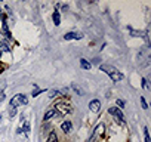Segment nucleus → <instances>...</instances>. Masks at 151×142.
Masks as SVG:
<instances>
[{"instance_id":"1","label":"nucleus","mask_w":151,"mask_h":142,"mask_svg":"<svg viewBox=\"0 0 151 142\" xmlns=\"http://www.w3.org/2000/svg\"><path fill=\"white\" fill-rule=\"evenodd\" d=\"M99 68H101V71H105L113 82H120V80L123 79V74L120 73L119 70H116L114 67H111V65H105V64H104V65H101Z\"/></svg>"},{"instance_id":"2","label":"nucleus","mask_w":151,"mask_h":142,"mask_svg":"<svg viewBox=\"0 0 151 142\" xmlns=\"http://www.w3.org/2000/svg\"><path fill=\"white\" fill-rule=\"evenodd\" d=\"M27 102H28V99H27V96L25 95H15L12 99H11V107H18V105H27Z\"/></svg>"},{"instance_id":"3","label":"nucleus","mask_w":151,"mask_h":142,"mask_svg":"<svg viewBox=\"0 0 151 142\" xmlns=\"http://www.w3.org/2000/svg\"><path fill=\"white\" fill-rule=\"evenodd\" d=\"M108 113H110L111 115H114L120 124H124V115H123V113L120 111V108H117V107H110V108H108Z\"/></svg>"},{"instance_id":"4","label":"nucleus","mask_w":151,"mask_h":142,"mask_svg":"<svg viewBox=\"0 0 151 142\" xmlns=\"http://www.w3.org/2000/svg\"><path fill=\"white\" fill-rule=\"evenodd\" d=\"M104 130H105L104 123H99V124L95 127V130H93V133H92V136L89 138V141H88V142H95V141H96V138H98L99 135H102V133H104Z\"/></svg>"},{"instance_id":"5","label":"nucleus","mask_w":151,"mask_h":142,"mask_svg":"<svg viewBox=\"0 0 151 142\" xmlns=\"http://www.w3.org/2000/svg\"><path fill=\"white\" fill-rule=\"evenodd\" d=\"M55 113L56 114H61V115H65V114H68L70 111H71V108L67 105V104H58V105H55Z\"/></svg>"},{"instance_id":"6","label":"nucleus","mask_w":151,"mask_h":142,"mask_svg":"<svg viewBox=\"0 0 151 142\" xmlns=\"http://www.w3.org/2000/svg\"><path fill=\"white\" fill-rule=\"evenodd\" d=\"M82 37H83L82 33H74V31H70V33H67V34L64 36L65 40H80Z\"/></svg>"},{"instance_id":"7","label":"nucleus","mask_w":151,"mask_h":142,"mask_svg":"<svg viewBox=\"0 0 151 142\" xmlns=\"http://www.w3.org/2000/svg\"><path fill=\"white\" fill-rule=\"evenodd\" d=\"M89 110H91V111H93V113H98V111L101 110V102H99L98 99L91 101V102H89Z\"/></svg>"},{"instance_id":"8","label":"nucleus","mask_w":151,"mask_h":142,"mask_svg":"<svg viewBox=\"0 0 151 142\" xmlns=\"http://www.w3.org/2000/svg\"><path fill=\"white\" fill-rule=\"evenodd\" d=\"M52 19H53V24H55V25H59V24H61V14H59L58 11H55L53 15H52Z\"/></svg>"},{"instance_id":"9","label":"nucleus","mask_w":151,"mask_h":142,"mask_svg":"<svg viewBox=\"0 0 151 142\" xmlns=\"http://www.w3.org/2000/svg\"><path fill=\"white\" fill-rule=\"evenodd\" d=\"M71 127H73V124H71V121H64L62 124H61V129L65 132V133H68L70 130H71Z\"/></svg>"},{"instance_id":"10","label":"nucleus","mask_w":151,"mask_h":142,"mask_svg":"<svg viewBox=\"0 0 151 142\" xmlns=\"http://www.w3.org/2000/svg\"><path fill=\"white\" fill-rule=\"evenodd\" d=\"M5 52H9V44H8V42H2V43H0V55L5 53Z\"/></svg>"},{"instance_id":"11","label":"nucleus","mask_w":151,"mask_h":142,"mask_svg":"<svg viewBox=\"0 0 151 142\" xmlns=\"http://www.w3.org/2000/svg\"><path fill=\"white\" fill-rule=\"evenodd\" d=\"M55 114H56V113H55V110L52 108V110H49V111H46V113H45V117H43V118L47 121V120H50V118H52Z\"/></svg>"},{"instance_id":"12","label":"nucleus","mask_w":151,"mask_h":142,"mask_svg":"<svg viewBox=\"0 0 151 142\" xmlns=\"http://www.w3.org/2000/svg\"><path fill=\"white\" fill-rule=\"evenodd\" d=\"M47 142H58V136H56V132H55V130H52V132L49 133Z\"/></svg>"},{"instance_id":"13","label":"nucleus","mask_w":151,"mask_h":142,"mask_svg":"<svg viewBox=\"0 0 151 142\" xmlns=\"http://www.w3.org/2000/svg\"><path fill=\"white\" fill-rule=\"evenodd\" d=\"M80 65H82V68H85V70H91V68H92V64H89L86 59H80Z\"/></svg>"},{"instance_id":"14","label":"nucleus","mask_w":151,"mask_h":142,"mask_svg":"<svg viewBox=\"0 0 151 142\" xmlns=\"http://www.w3.org/2000/svg\"><path fill=\"white\" fill-rule=\"evenodd\" d=\"M21 129H22V132L28 136V133H30V123H28V121H25V123H24V126H22Z\"/></svg>"},{"instance_id":"15","label":"nucleus","mask_w":151,"mask_h":142,"mask_svg":"<svg viewBox=\"0 0 151 142\" xmlns=\"http://www.w3.org/2000/svg\"><path fill=\"white\" fill-rule=\"evenodd\" d=\"M8 114H9V117H14V115L17 114V108H15V107H9V110H8Z\"/></svg>"},{"instance_id":"16","label":"nucleus","mask_w":151,"mask_h":142,"mask_svg":"<svg viewBox=\"0 0 151 142\" xmlns=\"http://www.w3.org/2000/svg\"><path fill=\"white\" fill-rule=\"evenodd\" d=\"M59 93H61L59 90H55V89H53V90H50V92H49V98H55V96H59Z\"/></svg>"},{"instance_id":"17","label":"nucleus","mask_w":151,"mask_h":142,"mask_svg":"<svg viewBox=\"0 0 151 142\" xmlns=\"http://www.w3.org/2000/svg\"><path fill=\"white\" fill-rule=\"evenodd\" d=\"M144 136H145V142H151L150 141V133H148V129L147 127L144 129Z\"/></svg>"},{"instance_id":"18","label":"nucleus","mask_w":151,"mask_h":142,"mask_svg":"<svg viewBox=\"0 0 151 142\" xmlns=\"http://www.w3.org/2000/svg\"><path fill=\"white\" fill-rule=\"evenodd\" d=\"M116 102H117V105H119V108H123V107H124V101H123V99H117Z\"/></svg>"},{"instance_id":"19","label":"nucleus","mask_w":151,"mask_h":142,"mask_svg":"<svg viewBox=\"0 0 151 142\" xmlns=\"http://www.w3.org/2000/svg\"><path fill=\"white\" fill-rule=\"evenodd\" d=\"M141 104H142V108H144V110H147V108H148V107H147V102H145V99H144L142 96H141Z\"/></svg>"},{"instance_id":"20","label":"nucleus","mask_w":151,"mask_h":142,"mask_svg":"<svg viewBox=\"0 0 151 142\" xmlns=\"http://www.w3.org/2000/svg\"><path fill=\"white\" fill-rule=\"evenodd\" d=\"M142 87H144V89H148V83H147L145 79H142Z\"/></svg>"},{"instance_id":"21","label":"nucleus","mask_w":151,"mask_h":142,"mask_svg":"<svg viewBox=\"0 0 151 142\" xmlns=\"http://www.w3.org/2000/svg\"><path fill=\"white\" fill-rule=\"evenodd\" d=\"M42 92H43V90H34V92H33V96H37V95L42 93Z\"/></svg>"},{"instance_id":"22","label":"nucleus","mask_w":151,"mask_h":142,"mask_svg":"<svg viewBox=\"0 0 151 142\" xmlns=\"http://www.w3.org/2000/svg\"><path fill=\"white\" fill-rule=\"evenodd\" d=\"M2 42H6V40L3 39V34H2V33H0V43H2Z\"/></svg>"},{"instance_id":"23","label":"nucleus","mask_w":151,"mask_h":142,"mask_svg":"<svg viewBox=\"0 0 151 142\" xmlns=\"http://www.w3.org/2000/svg\"><path fill=\"white\" fill-rule=\"evenodd\" d=\"M2 16H3V14H2V9H0V19H2Z\"/></svg>"},{"instance_id":"24","label":"nucleus","mask_w":151,"mask_h":142,"mask_svg":"<svg viewBox=\"0 0 151 142\" xmlns=\"http://www.w3.org/2000/svg\"><path fill=\"white\" fill-rule=\"evenodd\" d=\"M0 118H2V115H0Z\"/></svg>"}]
</instances>
